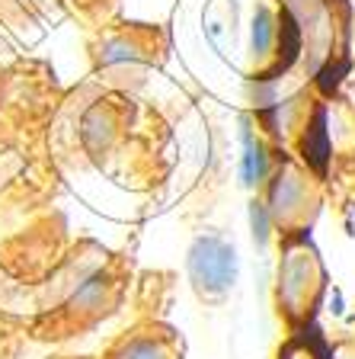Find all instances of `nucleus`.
Returning <instances> with one entry per match:
<instances>
[{"label": "nucleus", "instance_id": "f257e3e1", "mask_svg": "<svg viewBox=\"0 0 355 359\" xmlns=\"http://www.w3.org/2000/svg\"><path fill=\"white\" fill-rule=\"evenodd\" d=\"M189 276L199 295L218 299L237 283V250L230 241L218 234H205L189 250Z\"/></svg>", "mask_w": 355, "mask_h": 359}, {"label": "nucleus", "instance_id": "f03ea898", "mask_svg": "<svg viewBox=\"0 0 355 359\" xmlns=\"http://www.w3.org/2000/svg\"><path fill=\"white\" fill-rule=\"evenodd\" d=\"M301 55V22L291 16V10H281L279 26H275V65L269 71L266 81H275L279 74H285Z\"/></svg>", "mask_w": 355, "mask_h": 359}, {"label": "nucleus", "instance_id": "7ed1b4c3", "mask_svg": "<svg viewBox=\"0 0 355 359\" xmlns=\"http://www.w3.org/2000/svg\"><path fill=\"white\" fill-rule=\"evenodd\" d=\"M301 151H304V161H307L317 173L326 170V161H330V132H326V109L323 106H320V109L311 116V122L304 126Z\"/></svg>", "mask_w": 355, "mask_h": 359}, {"label": "nucleus", "instance_id": "20e7f679", "mask_svg": "<svg viewBox=\"0 0 355 359\" xmlns=\"http://www.w3.org/2000/svg\"><path fill=\"white\" fill-rule=\"evenodd\" d=\"M240 173H244L246 187H259L269 173L266 151H263V144H259V138L253 135L250 126H244V167H240Z\"/></svg>", "mask_w": 355, "mask_h": 359}, {"label": "nucleus", "instance_id": "39448f33", "mask_svg": "<svg viewBox=\"0 0 355 359\" xmlns=\"http://www.w3.org/2000/svg\"><path fill=\"white\" fill-rule=\"evenodd\" d=\"M275 26L279 22L272 20V13H269L266 7H256V13H253V29H250V52L253 58H269L272 55V42H275Z\"/></svg>", "mask_w": 355, "mask_h": 359}, {"label": "nucleus", "instance_id": "423d86ee", "mask_svg": "<svg viewBox=\"0 0 355 359\" xmlns=\"http://www.w3.org/2000/svg\"><path fill=\"white\" fill-rule=\"evenodd\" d=\"M250 222H253V238H256V244H266L269 228H272V215H269L266 202H253L250 205Z\"/></svg>", "mask_w": 355, "mask_h": 359}, {"label": "nucleus", "instance_id": "0eeeda50", "mask_svg": "<svg viewBox=\"0 0 355 359\" xmlns=\"http://www.w3.org/2000/svg\"><path fill=\"white\" fill-rule=\"evenodd\" d=\"M118 359H167V350L160 344H154V340H134V344H128L122 350Z\"/></svg>", "mask_w": 355, "mask_h": 359}]
</instances>
